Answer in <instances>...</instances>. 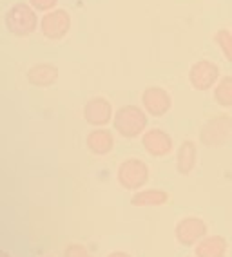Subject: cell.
<instances>
[{
	"instance_id": "2e32d148",
	"label": "cell",
	"mask_w": 232,
	"mask_h": 257,
	"mask_svg": "<svg viewBox=\"0 0 232 257\" xmlns=\"http://www.w3.org/2000/svg\"><path fill=\"white\" fill-rule=\"evenodd\" d=\"M214 101L218 103L219 107H232V76H223L219 78V82L216 83V87L212 89Z\"/></svg>"
},
{
	"instance_id": "e0dca14e",
	"label": "cell",
	"mask_w": 232,
	"mask_h": 257,
	"mask_svg": "<svg viewBox=\"0 0 232 257\" xmlns=\"http://www.w3.org/2000/svg\"><path fill=\"white\" fill-rule=\"evenodd\" d=\"M214 44L219 47L225 60L232 64V31H228V29H218V31L214 33Z\"/></svg>"
},
{
	"instance_id": "8fae6325",
	"label": "cell",
	"mask_w": 232,
	"mask_h": 257,
	"mask_svg": "<svg viewBox=\"0 0 232 257\" xmlns=\"http://www.w3.org/2000/svg\"><path fill=\"white\" fill-rule=\"evenodd\" d=\"M58 76H60L58 67L55 64H49V62H40V64L31 65L26 73V80L29 82V85H35V87L40 89L55 85Z\"/></svg>"
},
{
	"instance_id": "44dd1931",
	"label": "cell",
	"mask_w": 232,
	"mask_h": 257,
	"mask_svg": "<svg viewBox=\"0 0 232 257\" xmlns=\"http://www.w3.org/2000/svg\"><path fill=\"white\" fill-rule=\"evenodd\" d=\"M0 257H11V255L8 252H2V253H0Z\"/></svg>"
},
{
	"instance_id": "ac0fdd59",
	"label": "cell",
	"mask_w": 232,
	"mask_h": 257,
	"mask_svg": "<svg viewBox=\"0 0 232 257\" xmlns=\"http://www.w3.org/2000/svg\"><path fill=\"white\" fill-rule=\"evenodd\" d=\"M64 257H94L93 253L89 252L84 244L80 243H71L65 246L64 250Z\"/></svg>"
},
{
	"instance_id": "603a6c76",
	"label": "cell",
	"mask_w": 232,
	"mask_h": 257,
	"mask_svg": "<svg viewBox=\"0 0 232 257\" xmlns=\"http://www.w3.org/2000/svg\"><path fill=\"white\" fill-rule=\"evenodd\" d=\"M187 257H190V255H187ZM194 257H196V255H194Z\"/></svg>"
},
{
	"instance_id": "7402d4cb",
	"label": "cell",
	"mask_w": 232,
	"mask_h": 257,
	"mask_svg": "<svg viewBox=\"0 0 232 257\" xmlns=\"http://www.w3.org/2000/svg\"><path fill=\"white\" fill-rule=\"evenodd\" d=\"M46 257H51V255H46Z\"/></svg>"
},
{
	"instance_id": "5b68a950",
	"label": "cell",
	"mask_w": 232,
	"mask_h": 257,
	"mask_svg": "<svg viewBox=\"0 0 232 257\" xmlns=\"http://www.w3.org/2000/svg\"><path fill=\"white\" fill-rule=\"evenodd\" d=\"M232 134V118L228 114H218L207 119L200 128V142L205 147L223 145Z\"/></svg>"
},
{
	"instance_id": "7c38bea8",
	"label": "cell",
	"mask_w": 232,
	"mask_h": 257,
	"mask_svg": "<svg viewBox=\"0 0 232 257\" xmlns=\"http://www.w3.org/2000/svg\"><path fill=\"white\" fill-rule=\"evenodd\" d=\"M85 147L94 156H107L114 149V134L103 127L93 128L85 136Z\"/></svg>"
},
{
	"instance_id": "5bb4252c",
	"label": "cell",
	"mask_w": 232,
	"mask_h": 257,
	"mask_svg": "<svg viewBox=\"0 0 232 257\" xmlns=\"http://www.w3.org/2000/svg\"><path fill=\"white\" fill-rule=\"evenodd\" d=\"M169 203V192L162 188H142L133 194L131 205L133 207H163Z\"/></svg>"
},
{
	"instance_id": "277c9868",
	"label": "cell",
	"mask_w": 232,
	"mask_h": 257,
	"mask_svg": "<svg viewBox=\"0 0 232 257\" xmlns=\"http://www.w3.org/2000/svg\"><path fill=\"white\" fill-rule=\"evenodd\" d=\"M73 26V19L71 13L67 10L56 8V10L44 13V17L40 19V35L49 42H60L67 37V33L71 31Z\"/></svg>"
},
{
	"instance_id": "8992f818",
	"label": "cell",
	"mask_w": 232,
	"mask_h": 257,
	"mask_svg": "<svg viewBox=\"0 0 232 257\" xmlns=\"http://www.w3.org/2000/svg\"><path fill=\"white\" fill-rule=\"evenodd\" d=\"M207 235H209V226L201 217H181L174 226V237L181 246H196Z\"/></svg>"
},
{
	"instance_id": "ba28073f",
	"label": "cell",
	"mask_w": 232,
	"mask_h": 257,
	"mask_svg": "<svg viewBox=\"0 0 232 257\" xmlns=\"http://www.w3.org/2000/svg\"><path fill=\"white\" fill-rule=\"evenodd\" d=\"M142 107L149 116L162 118L172 109V98L169 91H165L160 85H151L142 92Z\"/></svg>"
},
{
	"instance_id": "4fadbf2b",
	"label": "cell",
	"mask_w": 232,
	"mask_h": 257,
	"mask_svg": "<svg viewBox=\"0 0 232 257\" xmlns=\"http://www.w3.org/2000/svg\"><path fill=\"white\" fill-rule=\"evenodd\" d=\"M198 161V147L192 140H183L176 151V170L181 176H189Z\"/></svg>"
},
{
	"instance_id": "ffe728a7",
	"label": "cell",
	"mask_w": 232,
	"mask_h": 257,
	"mask_svg": "<svg viewBox=\"0 0 232 257\" xmlns=\"http://www.w3.org/2000/svg\"><path fill=\"white\" fill-rule=\"evenodd\" d=\"M105 257H133V255H131L129 252H124V250H114V252H111Z\"/></svg>"
},
{
	"instance_id": "30bf717a",
	"label": "cell",
	"mask_w": 232,
	"mask_h": 257,
	"mask_svg": "<svg viewBox=\"0 0 232 257\" xmlns=\"http://www.w3.org/2000/svg\"><path fill=\"white\" fill-rule=\"evenodd\" d=\"M114 118L111 101L103 96H94L84 105V119L91 127H105Z\"/></svg>"
},
{
	"instance_id": "7a4b0ae2",
	"label": "cell",
	"mask_w": 232,
	"mask_h": 257,
	"mask_svg": "<svg viewBox=\"0 0 232 257\" xmlns=\"http://www.w3.org/2000/svg\"><path fill=\"white\" fill-rule=\"evenodd\" d=\"M4 26L13 37H29L40 28L37 11L33 10L29 2H17L6 11Z\"/></svg>"
},
{
	"instance_id": "52a82bcc",
	"label": "cell",
	"mask_w": 232,
	"mask_h": 257,
	"mask_svg": "<svg viewBox=\"0 0 232 257\" xmlns=\"http://www.w3.org/2000/svg\"><path fill=\"white\" fill-rule=\"evenodd\" d=\"M219 82V65L212 60H198L190 65L189 83L194 91H209Z\"/></svg>"
},
{
	"instance_id": "9a60e30c",
	"label": "cell",
	"mask_w": 232,
	"mask_h": 257,
	"mask_svg": "<svg viewBox=\"0 0 232 257\" xmlns=\"http://www.w3.org/2000/svg\"><path fill=\"white\" fill-rule=\"evenodd\" d=\"M196 257H225L227 255V239L223 235H207L194 246Z\"/></svg>"
},
{
	"instance_id": "d6986e66",
	"label": "cell",
	"mask_w": 232,
	"mask_h": 257,
	"mask_svg": "<svg viewBox=\"0 0 232 257\" xmlns=\"http://www.w3.org/2000/svg\"><path fill=\"white\" fill-rule=\"evenodd\" d=\"M29 4L37 13H49V11L56 10L58 0H29Z\"/></svg>"
},
{
	"instance_id": "3957f363",
	"label": "cell",
	"mask_w": 232,
	"mask_h": 257,
	"mask_svg": "<svg viewBox=\"0 0 232 257\" xmlns=\"http://www.w3.org/2000/svg\"><path fill=\"white\" fill-rule=\"evenodd\" d=\"M151 172H149V165L145 161L138 160V158H127L118 165L116 170V181L122 188L126 190H133L138 192L145 185L149 183Z\"/></svg>"
},
{
	"instance_id": "9c48e42d",
	"label": "cell",
	"mask_w": 232,
	"mask_h": 257,
	"mask_svg": "<svg viewBox=\"0 0 232 257\" xmlns=\"http://www.w3.org/2000/svg\"><path fill=\"white\" fill-rule=\"evenodd\" d=\"M142 147L147 152L149 156L153 158H165L169 156L174 149V142H172V136L163 131L160 127L147 128L142 136Z\"/></svg>"
},
{
	"instance_id": "6da1fadb",
	"label": "cell",
	"mask_w": 232,
	"mask_h": 257,
	"mask_svg": "<svg viewBox=\"0 0 232 257\" xmlns=\"http://www.w3.org/2000/svg\"><path fill=\"white\" fill-rule=\"evenodd\" d=\"M149 125V116L144 107L140 105H124L114 112L112 127L122 138L133 140L138 136H144Z\"/></svg>"
}]
</instances>
